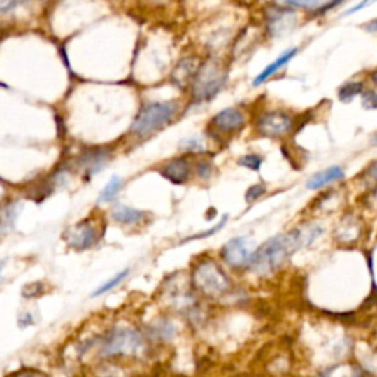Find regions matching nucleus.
<instances>
[{"mask_svg": "<svg viewBox=\"0 0 377 377\" xmlns=\"http://www.w3.org/2000/svg\"><path fill=\"white\" fill-rule=\"evenodd\" d=\"M155 351L158 349L148 341L141 325L130 321H115L76 343V358H92L94 362L124 361L142 364L148 362Z\"/></svg>", "mask_w": 377, "mask_h": 377, "instance_id": "obj_1", "label": "nucleus"}, {"mask_svg": "<svg viewBox=\"0 0 377 377\" xmlns=\"http://www.w3.org/2000/svg\"><path fill=\"white\" fill-rule=\"evenodd\" d=\"M321 234H323V229L320 226L308 225L270 237L269 241L257 246L246 273L254 274L258 278L277 273L282 270L292 255H295L302 248L310 246Z\"/></svg>", "mask_w": 377, "mask_h": 377, "instance_id": "obj_2", "label": "nucleus"}, {"mask_svg": "<svg viewBox=\"0 0 377 377\" xmlns=\"http://www.w3.org/2000/svg\"><path fill=\"white\" fill-rule=\"evenodd\" d=\"M187 276L193 290L208 304L225 305L239 299V287L229 270L214 257L193 258Z\"/></svg>", "mask_w": 377, "mask_h": 377, "instance_id": "obj_3", "label": "nucleus"}, {"mask_svg": "<svg viewBox=\"0 0 377 377\" xmlns=\"http://www.w3.org/2000/svg\"><path fill=\"white\" fill-rule=\"evenodd\" d=\"M178 113L180 105L176 101L149 102L138 111L130 131L137 138H148L170 125Z\"/></svg>", "mask_w": 377, "mask_h": 377, "instance_id": "obj_4", "label": "nucleus"}, {"mask_svg": "<svg viewBox=\"0 0 377 377\" xmlns=\"http://www.w3.org/2000/svg\"><path fill=\"white\" fill-rule=\"evenodd\" d=\"M227 73L225 66L217 59H208L199 65L197 74L190 83V101L192 104H205L213 101L225 86Z\"/></svg>", "mask_w": 377, "mask_h": 377, "instance_id": "obj_5", "label": "nucleus"}, {"mask_svg": "<svg viewBox=\"0 0 377 377\" xmlns=\"http://www.w3.org/2000/svg\"><path fill=\"white\" fill-rule=\"evenodd\" d=\"M159 308V306H158ZM141 327L143 329L148 341L153 348L162 349L174 345L181 336L186 327L183 321L171 313L159 308L157 314L150 315L146 321H142Z\"/></svg>", "mask_w": 377, "mask_h": 377, "instance_id": "obj_6", "label": "nucleus"}, {"mask_svg": "<svg viewBox=\"0 0 377 377\" xmlns=\"http://www.w3.org/2000/svg\"><path fill=\"white\" fill-rule=\"evenodd\" d=\"M104 229L105 226L99 220L87 217L68 227L62 237L69 249L76 250V252H86V250H90L101 243L105 232Z\"/></svg>", "mask_w": 377, "mask_h": 377, "instance_id": "obj_7", "label": "nucleus"}, {"mask_svg": "<svg viewBox=\"0 0 377 377\" xmlns=\"http://www.w3.org/2000/svg\"><path fill=\"white\" fill-rule=\"evenodd\" d=\"M255 249L254 242L248 236H236L221 246L218 258L227 270L234 273H246Z\"/></svg>", "mask_w": 377, "mask_h": 377, "instance_id": "obj_8", "label": "nucleus"}, {"mask_svg": "<svg viewBox=\"0 0 377 377\" xmlns=\"http://www.w3.org/2000/svg\"><path fill=\"white\" fill-rule=\"evenodd\" d=\"M111 158H113L111 148H89L76 158V169L81 171L83 178L87 181L102 171Z\"/></svg>", "mask_w": 377, "mask_h": 377, "instance_id": "obj_9", "label": "nucleus"}, {"mask_svg": "<svg viewBox=\"0 0 377 377\" xmlns=\"http://www.w3.org/2000/svg\"><path fill=\"white\" fill-rule=\"evenodd\" d=\"M293 127H295L293 118L282 111L265 113L257 120V131L262 137H283L289 134Z\"/></svg>", "mask_w": 377, "mask_h": 377, "instance_id": "obj_10", "label": "nucleus"}, {"mask_svg": "<svg viewBox=\"0 0 377 377\" xmlns=\"http://www.w3.org/2000/svg\"><path fill=\"white\" fill-rule=\"evenodd\" d=\"M245 125V115L241 109L226 108L209 121V131L215 136H232L241 131Z\"/></svg>", "mask_w": 377, "mask_h": 377, "instance_id": "obj_11", "label": "nucleus"}, {"mask_svg": "<svg viewBox=\"0 0 377 377\" xmlns=\"http://www.w3.org/2000/svg\"><path fill=\"white\" fill-rule=\"evenodd\" d=\"M193 171V165L187 157H177L161 165L159 173L176 186L186 185Z\"/></svg>", "mask_w": 377, "mask_h": 377, "instance_id": "obj_12", "label": "nucleus"}, {"mask_svg": "<svg viewBox=\"0 0 377 377\" xmlns=\"http://www.w3.org/2000/svg\"><path fill=\"white\" fill-rule=\"evenodd\" d=\"M269 29L273 36H282L290 31L297 24V13L290 9L282 8H270L267 13Z\"/></svg>", "mask_w": 377, "mask_h": 377, "instance_id": "obj_13", "label": "nucleus"}, {"mask_svg": "<svg viewBox=\"0 0 377 377\" xmlns=\"http://www.w3.org/2000/svg\"><path fill=\"white\" fill-rule=\"evenodd\" d=\"M111 218H113V221L120 226L136 227L146 222L148 213L142 211V209H138V208L117 204L111 208Z\"/></svg>", "mask_w": 377, "mask_h": 377, "instance_id": "obj_14", "label": "nucleus"}, {"mask_svg": "<svg viewBox=\"0 0 377 377\" xmlns=\"http://www.w3.org/2000/svg\"><path fill=\"white\" fill-rule=\"evenodd\" d=\"M93 376L94 377H134L130 362L124 361H99L94 362Z\"/></svg>", "mask_w": 377, "mask_h": 377, "instance_id": "obj_15", "label": "nucleus"}, {"mask_svg": "<svg viewBox=\"0 0 377 377\" xmlns=\"http://www.w3.org/2000/svg\"><path fill=\"white\" fill-rule=\"evenodd\" d=\"M20 211L21 204L18 201H10L0 206V239L5 237L15 226Z\"/></svg>", "mask_w": 377, "mask_h": 377, "instance_id": "obj_16", "label": "nucleus"}, {"mask_svg": "<svg viewBox=\"0 0 377 377\" xmlns=\"http://www.w3.org/2000/svg\"><path fill=\"white\" fill-rule=\"evenodd\" d=\"M341 178H343V170L341 169V166L334 165V166H330V169H326L323 171L314 174L308 181H306V189L317 190L330 183H334V181H338Z\"/></svg>", "mask_w": 377, "mask_h": 377, "instance_id": "obj_17", "label": "nucleus"}, {"mask_svg": "<svg viewBox=\"0 0 377 377\" xmlns=\"http://www.w3.org/2000/svg\"><path fill=\"white\" fill-rule=\"evenodd\" d=\"M297 53H298V48H292V49L283 52L274 62H271V64H269L267 66H265L264 71L261 74H258V77L254 80V86L257 87V86L262 85V83L267 81L271 76H274L278 71V69L283 68L293 57H295Z\"/></svg>", "mask_w": 377, "mask_h": 377, "instance_id": "obj_18", "label": "nucleus"}, {"mask_svg": "<svg viewBox=\"0 0 377 377\" xmlns=\"http://www.w3.org/2000/svg\"><path fill=\"white\" fill-rule=\"evenodd\" d=\"M131 270L127 267V269H122L120 270L118 273H115L113 277H109L108 280H105L104 283H101L99 286H97L93 292L90 298L92 299H96V298H101L104 295H108V293H111L113 290H115L117 287H120L125 280H127L129 276H130Z\"/></svg>", "mask_w": 377, "mask_h": 377, "instance_id": "obj_19", "label": "nucleus"}, {"mask_svg": "<svg viewBox=\"0 0 377 377\" xmlns=\"http://www.w3.org/2000/svg\"><path fill=\"white\" fill-rule=\"evenodd\" d=\"M320 377H364V370L358 364L339 362V364L329 366L320 373Z\"/></svg>", "mask_w": 377, "mask_h": 377, "instance_id": "obj_20", "label": "nucleus"}, {"mask_svg": "<svg viewBox=\"0 0 377 377\" xmlns=\"http://www.w3.org/2000/svg\"><path fill=\"white\" fill-rule=\"evenodd\" d=\"M199 65H197V59L193 57H187L181 61L173 73V80L177 85H186V83H192L193 76L197 74Z\"/></svg>", "mask_w": 377, "mask_h": 377, "instance_id": "obj_21", "label": "nucleus"}, {"mask_svg": "<svg viewBox=\"0 0 377 377\" xmlns=\"http://www.w3.org/2000/svg\"><path fill=\"white\" fill-rule=\"evenodd\" d=\"M122 187V180L118 174L111 176V178L108 180V183L105 185V187L99 192V197H97V204H109L113 202Z\"/></svg>", "mask_w": 377, "mask_h": 377, "instance_id": "obj_22", "label": "nucleus"}, {"mask_svg": "<svg viewBox=\"0 0 377 377\" xmlns=\"http://www.w3.org/2000/svg\"><path fill=\"white\" fill-rule=\"evenodd\" d=\"M48 292V286L45 282H30L24 285V287L21 289V295L24 299H38L41 297H45V293Z\"/></svg>", "mask_w": 377, "mask_h": 377, "instance_id": "obj_23", "label": "nucleus"}, {"mask_svg": "<svg viewBox=\"0 0 377 377\" xmlns=\"http://www.w3.org/2000/svg\"><path fill=\"white\" fill-rule=\"evenodd\" d=\"M227 220H229V215H225V217H222V218L217 222V225H215L214 227L208 229V230H205V232H201V233H197V234H192V236L186 237V239H181L180 243L183 245V243H189V242H193V241L208 239V237H211V236L217 234L218 232H221V229H225V226L227 225Z\"/></svg>", "mask_w": 377, "mask_h": 377, "instance_id": "obj_24", "label": "nucleus"}, {"mask_svg": "<svg viewBox=\"0 0 377 377\" xmlns=\"http://www.w3.org/2000/svg\"><path fill=\"white\" fill-rule=\"evenodd\" d=\"M364 92V85L361 81H353V83H346L345 86L339 89V99L342 102H351L355 96L361 94Z\"/></svg>", "mask_w": 377, "mask_h": 377, "instance_id": "obj_25", "label": "nucleus"}, {"mask_svg": "<svg viewBox=\"0 0 377 377\" xmlns=\"http://www.w3.org/2000/svg\"><path fill=\"white\" fill-rule=\"evenodd\" d=\"M180 146H181L180 150H183L186 153H199V152L205 150L204 142L201 141L199 137H187V138H185L183 142H181Z\"/></svg>", "mask_w": 377, "mask_h": 377, "instance_id": "obj_26", "label": "nucleus"}, {"mask_svg": "<svg viewBox=\"0 0 377 377\" xmlns=\"http://www.w3.org/2000/svg\"><path fill=\"white\" fill-rule=\"evenodd\" d=\"M213 171H214L213 164L206 159H199L193 165V173L201 180H209V177L213 176Z\"/></svg>", "mask_w": 377, "mask_h": 377, "instance_id": "obj_27", "label": "nucleus"}, {"mask_svg": "<svg viewBox=\"0 0 377 377\" xmlns=\"http://www.w3.org/2000/svg\"><path fill=\"white\" fill-rule=\"evenodd\" d=\"M241 166H245L248 170L252 171H259L261 165H262V158L259 155H255V153H249V155H243L237 161Z\"/></svg>", "mask_w": 377, "mask_h": 377, "instance_id": "obj_28", "label": "nucleus"}, {"mask_svg": "<svg viewBox=\"0 0 377 377\" xmlns=\"http://www.w3.org/2000/svg\"><path fill=\"white\" fill-rule=\"evenodd\" d=\"M5 377H49L43 371L34 367H21L8 373Z\"/></svg>", "mask_w": 377, "mask_h": 377, "instance_id": "obj_29", "label": "nucleus"}, {"mask_svg": "<svg viewBox=\"0 0 377 377\" xmlns=\"http://www.w3.org/2000/svg\"><path fill=\"white\" fill-rule=\"evenodd\" d=\"M289 6H297L302 9H315L318 8L323 0H285Z\"/></svg>", "mask_w": 377, "mask_h": 377, "instance_id": "obj_30", "label": "nucleus"}, {"mask_svg": "<svg viewBox=\"0 0 377 377\" xmlns=\"http://www.w3.org/2000/svg\"><path fill=\"white\" fill-rule=\"evenodd\" d=\"M362 94V106L366 109H377V93L374 90H364Z\"/></svg>", "mask_w": 377, "mask_h": 377, "instance_id": "obj_31", "label": "nucleus"}, {"mask_svg": "<svg viewBox=\"0 0 377 377\" xmlns=\"http://www.w3.org/2000/svg\"><path fill=\"white\" fill-rule=\"evenodd\" d=\"M265 186L264 185H254V186H250L248 190H246V202H254L257 201L259 197H262V194L265 193Z\"/></svg>", "mask_w": 377, "mask_h": 377, "instance_id": "obj_32", "label": "nucleus"}, {"mask_svg": "<svg viewBox=\"0 0 377 377\" xmlns=\"http://www.w3.org/2000/svg\"><path fill=\"white\" fill-rule=\"evenodd\" d=\"M25 2L27 0H3V2L0 3V13H2V15H6V13L22 6Z\"/></svg>", "mask_w": 377, "mask_h": 377, "instance_id": "obj_33", "label": "nucleus"}, {"mask_svg": "<svg viewBox=\"0 0 377 377\" xmlns=\"http://www.w3.org/2000/svg\"><path fill=\"white\" fill-rule=\"evenodd\" d=\"M36 320H34V315L31 311H24L18 315V320H17V325L21 327V329H27L30 326H34Z\"/></svg>", "mask_w": 377, "mask_h": 377, "instance_id": "obj_34", "label": "nucleus"}, {"mask_svg": "<svg viewBox=\"0 0 377 377\" xmlns=\"http://www.w3.org/2000/svg\"><path fill=\"white\" fill-rule=\"evenodd\" d=\"M376 2H377V0H361V2H360L357 6H354V8H351V9H348V10L345 12V15H351V13H355V12L361 10V9L369 8L370 5L376 3Z\"/></svg>", "mask_w": 377, "mask_h": 377, "instance_id": "obj_35", "label": "nucleus"}, {"mask_svg": "<svg viewBox=\"0 0 377 377\" xmlns=\"http://www.w3.org/2000/svg\"><path fill=\"white\" fill-rule=\"evenodd\" d=\"M364 29L369 31V33H377V20H373L370 21L369 24L364 25Z\"/></svg>", "mask_w": 377, "mask_h": 377, "instance_id": "obj_36", "label": "nucleus"}, {"mask_svg": "<svg viewBox=\"0 0 377 377\" xmlns=\"http://www.w3.org/2000/svg\"><path fill=\"white\" fill-rule=\"evenodd\" d=\"M6 258H3V259H0V280H2V278H3V270H5V267H6Z\"/></svg>", "mask_w": 377, "mask_h": 377, "instance_id": "obj_37", "label": "nucleus"}, {"mask_svg": "<svg viewBox=\"0 0 377 377\" xmlns=\"http://www.w3.org/2000/svg\"><path fill=\"white\" fill-rule=\"evenodd\" d=\"M341 2H343V0H333L332 3H329V5H327L325 9H323V12H325V10H329V9H332V8H334V6H336V5H338V3H341Z\"/></svg>", "mask_w": 377, "mask_h": 377, "instance_id": "obj_38", "label": "nucleus"}, {"mask_svg": "<svg viewBox=\"0 0 377 377\" xmlns=\"http://www.w3.org/2000/svg\"><path fill=\"white\" fill-rule=\"evenodd\" d=\"M370 143L373 145V146H377V131L371 136V138H370Z\"/></svg>", "mask_w": 377, "mask_h": 377, "instance_id": "obj_39", "label": "nucleus"}, {"mask_svg": "<svg viewBox=\"0 0 377 377\" xmlns=\"http://www.w3.org/2000/svg\"><path fill=\"white\" fill-rule=\"evenodd\" d=\"M370 78H371V81L374 83V85L377 86V69H376V71H373V73L370 74Z\"/></svg>", "mask_w": 377, "mask_h": 377, "instance_id": "obj_40", "label": "nucleus"}]
</instances>
